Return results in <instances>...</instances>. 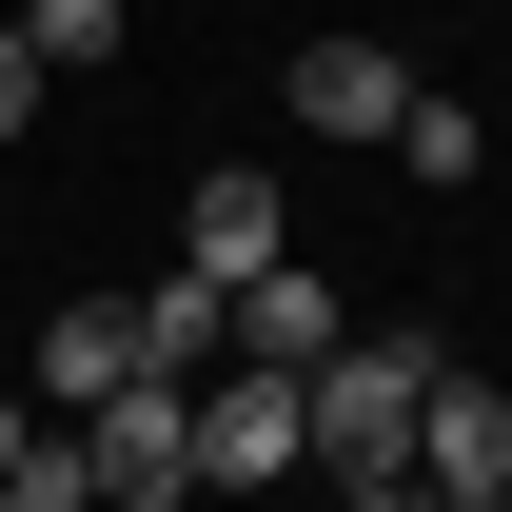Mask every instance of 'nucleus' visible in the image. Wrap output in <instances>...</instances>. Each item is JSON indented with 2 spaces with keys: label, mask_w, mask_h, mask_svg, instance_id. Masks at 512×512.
<instances>
[{
  "label": "nucleus",
  "mask_w": 512,
  "mask_h": 512,
  "mask_svg": "<svg viewBox=\"0 0 512 512\" xmlns=\"http://www.w3.org/2000/svg\"><path fill=\"white\" fill-rule=\"evenodd\" d=\"M40 99H60V79H40V40H20V20H0V138L40 119Z\"/></svg>",
  "instance_id": "13"
},
{
  "label": "nucleus",
  "mask_w": 512,
  "mask_h": 512,
  "mask_svg": "<svg viewBox=\"0 0 512 512\" xmlns=\"http://www.w3.org/2000/svg\"><path fill=\"white\" fill-rule=\"evenodd\" d=\"M335 512H453V493H434V473H355Z\"/></svg>",
  "instance_id": "14"
},
{
  "label": "nucleus",
  "mask_w": 512,
  "mask_h": 512,
  "mask_svg": "<svg viewBox=\"0 0 512 512\" xmlns=\"http://www.w3.org/2000/svg\"><path fill=\"white\" fill-rule=\"evenodd\" d=\"M394 178H434V197H453V178H493V119H453V99H414V119H394Z\"/></svg>",
  "instance_id": "9"
},
{
  "label": "nucleus",
  "mask_w": 512,
  "mask_h": 512,
  "mask_svg": "<svg viewBox=\"0 0 512 512\" xmlns=\"http://www.w3.org/2000/svg\"><path fill=\"white\" fill-rule=\"evenodd\" d=\"M493 158H512V138H493Z\"/></svg>",
  "instance_id": "17"
},
{
  "label": "nucleus",
  "mask_w": 512,
  "mask_h": 512,
  "mask_svg": "<svg viewBox=\"0 0 512 512\" xmlns=\"http://www.w3.org/2000/svg\"><path fill=\"white\" fill-rule=\"evenodd\" d=\"M20 40H40V79H99V60H119V40H138V20H119V0H40Z\"/></svg>",
  "instance_id": "10"
},
{
  "label": "nucleus",
  "mask_w": 512,
  "mask_h": 512,
  "mask_svg": "<svg viewBox=\"0 0 512 512\" xmlns=\"http://www.w3.org/2000/svg\"><path fill=\"white\" fill-rule=\"evenodd\" d=\"M434 335H335L316 375H296V473H335V493H355V473H414V414H434Z\"/></svg>",
  "instance_id": "1"
},
{
  "label": "nucleus",
  "mask_w": 512,
  "mask_h": 512,
  "mask_svg": "<svg viewBox=\"0 0 512 512\" xmlns=\"http://www.w3.org/2000/svg\"><path fill=\"white\" fill-rule=\"evenodd\" d=\"M79 473H99V512H178L197 493V375H138L79 414Z\"/></svg>",
  "instance_id": "2"
},
{
  "label": "nucleus",
  "mask_w": 512,
  "mask_h": 512,
  "mask_svg": "<svg viewBox=\"0 0 512 512\" xmlns=\"http://www.w3.org/2000/svg\"><path fill=\"white\" fill-rule=\"evenodd\" d=\"M276 256H296L276 178H256V158H217V178H197V256H178V276H217V296H237V276H276Z\"/></svg>",
  "instance_id": "7"
},
{
  "label": "nucleus",
  "mask_w": 512,
  "mask_h": 512,
  "mask_svg": "<svg viewBox=\"0 0 512 512\" xmlns=\"http://www.w3.org/2000/svg\"><path fill=\"white\" fill-rule=\"evenodd\" d=\"M276 473H296V375H217L197 394V493H276Z\"/></svg>",
  "instance_id": "3"
},
{
  "label": "nucleus",
  "mask_w": 512,
  "mask_h": 512,
  "mask_svg": "<svg viewBox=\"0 0 512 512\" xmlns=\"http://www.w3.org/2000/svg\"><path fill=\"white\" fill-rule=\"evenodd\" d=\"M414 473H434L453 512H512V394H493V375H434V414H414Z\"/></svg>",
  "instance_id": "5"
},
{
  "label": "nucleus",
  "mask_w": 512,
  "mask_h": 512,
  "mask_svg": "<svg viewBox=\"0 0 512 512\" xmlns=\"http://www.w3.org/2000/svg\"><path fill=\"white\" fill-rule=\"evenodd\" d=\"M217 316H237L217 276H158V296H138V335H158V375H197V355H217Z\"/></svg>",
  "instance_id": "11"
},
{
  "label": "nucleus",
  "mask_w": 512,
  "mask_h": 512,
  "mask_svg": "<svg viewBox=\"0 0 512 512\" xmlns=\"http://www.w3.org/2000/svg\"><path fill=\"white\" fill-rule=\"evenodd\" d=\"M276 99H296V138H355V158H394V119H414V79H394L375 40H296Z\"/></svg>",
  "instance_id": "4"
},
{
  "label": "nucleus",
  "mask_w": 512,
  "mask_h": 512,
  "mask_svg": "<svg viewBox=\"0 0 512 512\" xmlns=\"http://www.w3.org/2000/svg\"><path fill=\"white\" fill-rule=\"evenodd\" d=\"M335 335H355V316H335V296L296 276V256H276V276H237V355H256V375H316Z\"/></svg>",
  "instance_id": "8"
},
{
  "label": "nucleus",
  "mask_w": 512,
  "mask_h": 512,
  "mask_svg": "<svg viewBox=\"0 0 512 512\" xmlns=\"http://www.w3.org/2000/svg\"><path fill=\"white\" fill-rule=\"evenodd\" d=\"M0 20H40V0H0Z\"/></svg>",
  "instance_id": "16"
},
{
  "label": "nucleus",
  "mask_w": 512,
  "mask_h": 512,
  "mask_svg": "<svg viewBox=\"0 0 512 512\" xmlns=\"http://www.w3.org/2000/svg\"><path fill=\"white\" fill-rule=\"evenodd\" d=\"M20 453H40V394H0V473H20Z\"/></svg>",
  "instance_id": "15"
},
{
  "label": "nucleus",
  "mask_w": 512,
  "mask_h": 512,
  "mask_svg": "<svg viewBox=\"0 0 512 512\" xmlns=\"http://www.w3.org/2000/svg\"><path fill=\"white\" fill-rule=\"evenodd\" d=\"M158 375V335H138V296H60V335H40V414H99V394Z\"/></svg>",
  "instance_id": "6"
},
{
  "label": "nucleus",
  "mask_w": 512,
  "mask_h": 512,
  "mask_svg": "<svg viewBox=\"0 0 512 512\" xmlns=\"http://www.w3.org/2000/svg\"><path fill=\"white\" fill-rule=\"evenodd\" d=\"M0 512H99V473H79V434H40L20 473H0Z\"/></svg>",
  "instance_id": "12"
}]
</instances>
